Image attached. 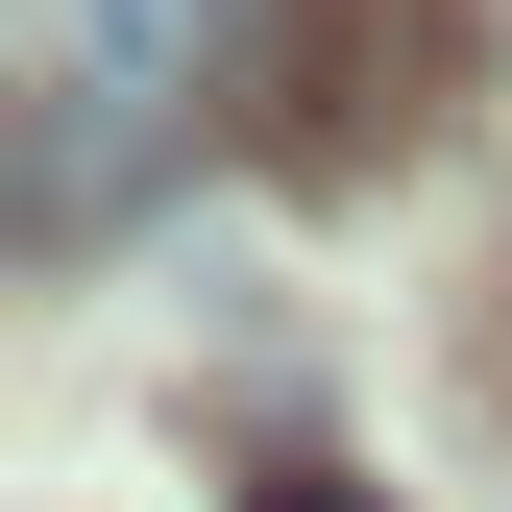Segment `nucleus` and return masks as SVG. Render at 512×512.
<instances>
[{
    "instance_id": "7ed1b4c3",
    "label": "nucleus",
    "mask_w": 512,
    "mask_h": 512,
    "mask_svg": "<svg viewBox=\"0 0 512 512\" xmlns=\"http://www.w3.org/2000/svg\"><path fill=\"white\" fill-rule=\"evenodd\" d=\"M244 512H391V488H366V464H269Z\"/></svg>"
},
{
    "instance_id": "f257e3e1",
    "label": "nucleus",
    "mask_w": 512,
    "mask_h": 512,
    "mask_svg": "<svg viewBox=\"0 0 512 512\" xmlns=\"http://www.w3.org/2000/svg\"><path fill=\"white\" fill-rule=\"evenodd\" d=\"M439 98H464V0H293V25L244 49V122H269V171H317V196L415 171Z\"/></svg>"
},
{
    "instance_id": "f03ea898",
    "label": "nucleus",
    "mask_w": 512,
    "mask_h": 512,
    "mask_svg": "<svg viewBox=\"0 0 512 512\" xmlns=\"http://www.w3.org/2000/svg\"><path fill=\"white\" fill-rule=\"evenodd\" d=\"M196 49H220V0H74V74H49V171H25V220H49V244H98V220H122V171L196 122Z\"/></svg>"
}]
</instances>
